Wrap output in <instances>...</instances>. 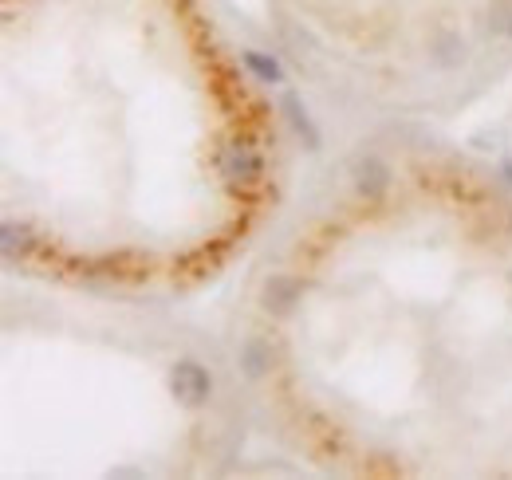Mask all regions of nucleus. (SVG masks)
<instances>
[{"label": "nucleus", "mask_w": 512, "mask_h": 480, "mask_svg": "<svg viewBox=\"0 0 512 480\" xmlns=\"http://www.w3.org/2000/svg\"><path fill=\"white\" fill-rule=\"evenodd\" d=\"M170 390H174V398H182L186 406H201V402H209V394H213V378H209V370H205L201 362L182 359L170 366Z\"/></svg>", "instance_id": "1"}, {"label": "nucleus", "mask_w": 512, "mask_h": 480, "mask_svg": "<svg viewBox=\"0 0 512 480\" xmlns=\"http://www.w3.org/2000/svg\"><path fill=\"white\" fill-rule=\"evenodd\" d=\"M217 166H221V174L233 181V185H253L264 174V158L256 154L249 142H229L221 150V162Z\"/></svg>", "instance_id": "2"}, {"label": "nucleus", "mask_w": 512, "mask_h": 480, "mask_svg": "<svg viewBox=\"0 0 512 480\" xmlns=\"http://www.w3.org/2000/svg\"><path fill=\"white\" fill-rule=\"evenodd\" d=\"M351 178H355V189L367 201H375V197H383L386 189H390V166H386L379 154H359L351 162Z\"/></svg>", "instance_id": "3"}, {"label": "nucleus", "mask_w": 512, "mask_h": 480, "mask_svg": "<svg viewBox=\"0 0 512 480\" xmlns=\"http://www.w3.org/2000/svg\"><path fill=\"white\" fill-rule=\"evenodd\" d=\"M260 303H264V311H272V315H292V307L300 303V280H292V276H272V280L264 284V292H260Z\"/></svg>", "instance_id": "4"}, {"label": "nucleus", "mask_w": 512, "mask_h": 480, "mask_svg": "<svg viewBox=\"0 0 512 480\" xmlns=\"http://www.w3.org/2000/svg\"><path fill=\"white\" fill-rule=\"evenodd\" d=\"M280 107H284V115H288V122H292V130L304 138V146H308V150H320V130H316L312 115H308V107H304L296 95H284Z\"/></svg>", "instance_id": "5"}, {"label": "nucleus", "mask_w": 512, "mask_h": 480, "mask_svg": "<svg viewBox=\"0 0 512 480\" xmlns=\"http://www.w3.org/2000/svg\"><path fill=\"white\" fill-rule=\"evenodd\" d=\"M0 248H4V256H8V260L24 256V252L32 248V229H28V225H16V221H8V225L0 229Z\"/></svg>", "instance_id": "6"}, {"label": "nucleus", "mask_w": 512, "mask_h": 480, "mask_svg": "<svg viewBox=\"0 0 512 480\" xmlns=\"http://www.w3.org/2000/svg\"><path fill=\"white\" fill-rule=\"evenodd\" d=\"M241 60H245V67L253 71L260 83H284V67H280V60H272V56H264V52H245Z\"/></svg>", "instance_id": "7"}, {"label": "nucleus", "mask_w": 512, "mask_h": 480, "mask_svg": "<svg viewBox=\"0 0 512 480\" xmlns=\"http://www.w3.org/2000/svg\"><path fill=\"white\" fill-rule=\"evenodd\" d=\"M268 362H272V355H268V347L260 339H245L241 343V366H245L249 378H260L268 370Z\"/></svg>", "instance_id": "8"}, {"label": "nucleus", "mask_w": 512, "mask_h": 480, "mask_svg": "<svg viewBox=\"0 0 512 480\" xmlns=\"http://www.w3.org/2000/svg\"><path fill=\"white\" fill-rule=\"evenodd\" d=\"M465 60V40L461 36H453V32H442L438 40H434V63L438 67H453V63Z\"/></svg>", "instance_id": "9"}, {"label": "nucleus", "mask_w": 512, "mask_h": 480, "mask_svg": "<svg viewBox=\"0 0 512 480\" xmlns=\"http://www.w3.org/2000/svg\"><path fill=\"white\" fill-rule=\"evenodd\" d=\"M489 32L493 36H512V0H493V8H489Z\"/></svg>", "instance_id": "10"}]
</instances>
